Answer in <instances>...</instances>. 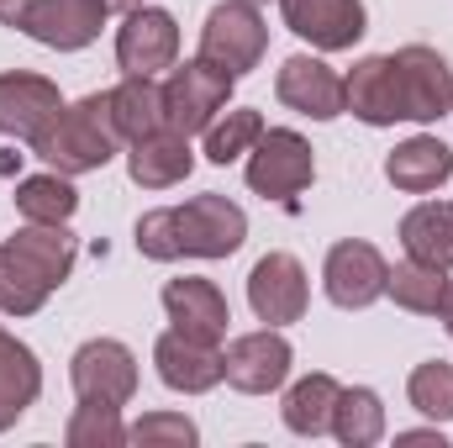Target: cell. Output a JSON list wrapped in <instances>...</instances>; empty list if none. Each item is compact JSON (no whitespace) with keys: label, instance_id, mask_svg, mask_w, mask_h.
<instances>
[{"label":"cell","instance_id":"6da1fadb","mask_svg":"<svg viewBox=\"0 0 453 448\" xmlns=\"http://www.w3.org/2000/svg\"><path fill=\"white\" fill-rule=\"evenodd\" d=\"M248 237V217L242 206H232L226 196L206 190V196H190L185 206H164V212H148L137 222V248L148 259H226L237 253Z\"/></svg>","mask_w":453,"mask_h":448},{"label":"cell","instance_id":"7a4b0ae2","mask_svg":"<svg viewBox=\"0 0 453 448\" xmlns=\"http://www.w3.org/2000/svg\"><path fill=\"white\" fill-rule=\"evenodd\" d=\"M74 232L64 222H27L0 243V312L32 317L74 269Z\"/></svg>","mask_w":453,"mask_h":448},{"label":"cell","instance_id":"3957f363","mask_svg":"<svg viewBox=\"0 0 453 448\" xmlns=\"http://www.w3.org/2000/svg\"><path fill=\"white\" fill-rule=\"evenodd\" d=\"M32 148L58 174H90V169L111 164L116 148H121V132H116V121H111V96L101 90V96H85L80 106H64L32 137Z\"/></svg>","mask_w":453,"mask_h":448},{"label":"cell","instance_id":"277c9868","mask_svg":"<svg viewBox=\"0 0 453 448\" xmlns=\"http://www.w3.org/2000/svg\"><path fill=\"white\" fill-rule=\"evenodd\" d=\"M264 48H269V27H264V16H258L253 0H222L206 16V27H201V58L217 64L232 80L248 74V69H258Z\"/></svg>","mask_w":453,"mask_h":448},{"label":"cell","instance_id":"5b68a950","mask_svg":"<svg viewBox=\"0 0 453 448\" xmlns=\"http://www.w3.org/2000/svg\"><path fill=\"white\" fill-rule=\"evenodd\" d=\"M311 180H317V158L301 132H290V127L258 132V148L248 158V185L264 201H296Z\"/></svg>","mask_w":453,"mask_h":448},{"label":"cell","instance_id":"8992f818","mask_svg":"<svg viewBox=\"0 0 453 448\" xmlns=\"http://www.w3.org/2000/svg\"><path fill=\"white\" fill-rule=\"evenodd\" d=\"M226 96H232V74H222L217 64H206V58L180 64L169 74V85H164V127H174L185 137L206 132L211 116L226 106Z\"/></svg>","mask_w":453,"mask_h":448},{"label":"cell","instance_id":"52a82bcc","mask_svg":"<svg viewBox=\"0 0 453 448\" xmlns=\"http://www.w3.org/2000/svg\"><path fill=\"white\" fill-rule=\"evenodd\" d=\"M395 58V96H401V121H438L453 106V69L443 53L411 42Z\"/></svg>","mask_w":453,"mask_h":448},{"label":"cell","instance_id":"ba28073f","mask_svg":"<svg viewBox=\"0 0 453 448\" xmlns=\"http://www.w3.org/2000/svg\"><path fill=\"white\" fill-rule=\"evenodd\" d=\"M290 375V343L264 328V333H242L222 348V380L242 396H269L274 385H285Z\"/></svg>","mask_w":453,"mask_h":448},{"label":"cell","instance_id":"9c48e42d","mask_svg":"<svg viewBox=\"0 0 453 448\" xmlns=\"http://www.w3.org/2000/svg\"><path fill=\"white\" fill-rule=\"evenodd\" d=\"M69 380H74L80 401L121 406V401H132V390H137V359H132V348L116 343V337H90V343L74 353Z\"/></svg>","mask_w":453,"mask_h":448},{"label":"cell","instance_id":"30bf717a","mask_svg":"<svg viewBox=\"0 0 453 448\" xmlns=\"http://www.w3.org/2000/svg\"><path fill=\"white\" fill-rule=\"evenodd\" d=\"M385 274H390L385 253L374 243H358V237L333 243L327 269H322L327 296H333V306H342V312H364L374 296H385Z\"/></svg>","mask_w":453,"mask_h":448},{"label":"cell","instance_id":"8fae6325","mask_svg":"<svg viewBox=\"0 0 453 448\" xmlns=\"http://www.w3.org/2000/svg\"><path fill=\"white\" fill-rule=\"evenodd\" d=\"M116 58H121L127 74H148V80L158 69H169L180 58V27H174V16L158 11V5L127 11V27L116 32Z\"/></svg>","mask_w":453,"mask_h":448},{"label":"cell","instance_id":"7c38bea8","mask_svg":"<svg viewBox=\"0 0 453 448\" xmlns=\"http://www.w3.org/2000/svg\"><path fill=\"white\" fill-rule=\"evenodd\" d=\"M248 301L258 312V322L285 328L306 317V269L290 253H264L248 274Z\"/></svg>","mask_w":453,"mask_h":448},{"label":"cell","instance_id":"4fadbf2b","mask_svg":"<svg viewBox=\"0 0 453 448\" xmlns=\"http://www.w3.org/2000/svg\"><path fill=\"white\" fill-rule=\"evenodd\" d=\"M274 96L290 106V112L311 116V121H333V116L348 112V96H342V80L311 53H296L285 58L280 80H274Z\"/></svg>","mask_w":453,"mask_h":448},{"label":"cell","instance_id":"5bb4252c","mask_svg":"<svg viewBox=\"0 0 453 448\" xmlns=\"http://www.w3.org/2000/svg\"><path fill=\"white\" fill-rule=\"evenodd\" d=\"M106 27V5L101 0H32L21 32H32L42 48H58V53H74L85 42H96Z\"/></svg>","mask_w":453,"mask_h":448},{"label":"cell","instance_id":"9a60e30c","mask_svg":"<svg viewBox=\"0 0 453 448\" xmlns=\"http://www.w3.org/2000/svg\"><path fill=\"white\" fill-rule=\"evenodd\" d=\"M285 11V27L301 32L311 48H353L364 37V5L358 0H280Z\"/></svg>","mask_w":453,"mask_h":448},{"label":"cell","instance_id":"2e32d148","mask_svg":"<svg viewBox=\"0 0 453 448\" xmlns=\"http://www.w3.org/2000/svg\"><path fill=\"white\" fill-rule=\"evenodd\" d=\"M153 364H158V380L169 390H185V396H201L222 380V348L201 343V337H185L180 328L153 343Z\"/></svg>","mask_w":453,"mask_h":448},{"label":"cell","instance_id":"e0dca14e","mask_svg":"<svg viewBox=\"0 0 453 448\" xmlns=\"http://www.w3.org/2000/svg\"><path fill=\"white\" fill-rule=\"evenodd\" d=\"M64 112V101H58V85L53 80H42V74H0V132L5 137H21V143H32L53 116Z\"/></svg>","mask_w":453,"mask_h":448},{"label":"cell","instance_id":"ac0fdd59","mask_svg":"<svg viewBox=\"0 0 453 448\" xmlns=\"http://www.w3.org/2000/svg\"><path fill=\"white\" fill-rule=\"evenodd\" d=\"M164 312H169V322H174L180 333L201 337V343H222L226 322H232L226 296L211 285V280H196V274H185V280H169V285H164Z\"/></svg>","mask_w":453,"mask_h":448},{"label":"cell","instance_id":"d6986e66","mask_svg":"<svg viewBox=\"0 0 453 448\" xmlns=\"http://www.w3.org/2000/svg\"><path fill=\"white\" fill-rule=\"evenodd\" d=\"M190 169H196V153H190L185 132H174V127H158V132L137 137L132 153H127V174H132L142 190H169V185H180Z\"/></svg>","mask_w":453,"mask_h":448},{"label":"cell","instance_id":"ffe728a7","mask_svg":"<svg viewBox=\"0 0 453 448\" xmlns=\"http://www.w3.org/2000/svg\"><path fill=\"white\" fill-rule=\"evenodd\" d=\"M348 112L369 127H390L401 121V96H395V58H364L348 80H342Z\"/></svg>","mask_w":453,"mask_h":448},{"label":"cell","instance_id":"44dd1931","mask_svg":"<svg viewBox=\"0 0 453 448\" xmlns=\"http://www.w3.org/2000/svg\"><path fill=\"white\" fill-rule=\"evenodd\" d=\"M449 174H453V148L438 143V137H411V143H401V148L385 158V180H390L395 190H406V196H427V190H438Z\"/></svg>","mask_w":453,"mask_h":448},{"label":"cell","instance_id":"7402d4cb","mask_svg":"<svg viewBox=\"0 0 453 448\" xmlns=\"http://www.w3.org/2000/svg\"><path fill=\"white\" fill-rule=\"evenodd\" d=\"M401 243L411 259L453 269V201H422L401 217Z\"/></svg>","mask_w":453,"mask_h":448},{"label":"cell","instance_id":"603a6c76","mask_svg":"<svg viewBox=\"0 0 453 448\" xmlns=\"http://www.w3.org/2000/svg\"><path fill=\"white\" fill-rule=\"evenodd\" d=\"M37 390H42V369H37L32 348L0 333V433L37 401Z\"/></svg>","mask_w":453,"mask_h":448},{"label":"cell","instance_id":"cb8c5ba5","mask_svg":"<svg viewBox=\"0 0 453 448\" xmlns=\"http://www.w3.org/2000/svg\"><path fill=\"white\" fill-rule=\"evenodd\" d=\"M106 96H111V121H116V132H121V143H137V137H148V132L164 127V90L148 74H127Z\"/></svg>","mask_w":453,"mask_h":448},{"label":"cell","instance_id":"d4e9b609","mask_svg":"<svg viewBox=\"0 0 453 448\" xmlns=\"http://www.w3.org/2000/svg\"><path fill=\"white\" fill-rule=\"evenodd\" d=\"M385 290L395 296V306H406V312H417V317H438L453 285H449V269L422 264V259H406V264H395V269L385 274Z\"/></svg>","mask_w":453,"mask_h":448},{"label":"cell","instance_id":"484cf974","mask_svg":"<svg viewBox=\"0 0 453 448\" xmlns=\"http://www.w3.org/2000/svg\"><path fill=\"white\" fill-rule=\"evenodd\" d=\"M338 380L333 375H306L301 385H290L285 396V428L301 433V438H317L333 428V406H338Z\"/></svg>","mask_w":453,"mask_h":448},{"label":"cell","instance_id":"4316f807","mask_svg":"<svg viewBox=\"0 0 453 448\" xmlns=\"http://www.w3.org/2000/svg\"><path fill=\"white\" fill-rule=\"evenodd\" d=\"M333 433L348 448H369L385 438V406L369 385H348L338 390V406H333Z\"/></svg>","mask_w":453,"mask_h":448},{"label":"cell","instance_id":"83f0119b","mask_svg":"<svg viewBox=\"0 0 453 448\" xmlns=\"http://www.w3.org/2000/svg\"><path fill=\"white\" fill-rule=\"evenodd\" d=\"M74 206H80V196H74L69 174H32L16 185V212L27 222H69Z\"/></svg>","mask_w":453,"mask_h":448},{"label":"cell","instance_id":"f1b7e54d","mask_svg":"<svg viewBox=\"0 0 453 448\" xmlns=\"http://www.w3.org/2000/svg\"><path fill=\"white\" fill-rule=\"evenodd\" d=\"M64 444L69 448H116V444H127V428H121L116 406H106V401H80V412L64 428Z\"/></svg>","mask_w":453,"mask_h":448},{"label":"cell","instance_id":"f546056e","mask_svg":"<svg viewBox=\"0 0 453 448\" xmlns=\"http://www.w3.org/2000/svg\"><path fill=\"white\" fill-rule=\"evenodd\" d=\"M406 390H411V406H417L422 417H433V422H453V364H443V359L417 364Z\"/></svg>","mask_w":453,"mask_h":448},{"label":"cell","instance_id":"4dcf8cb0","mask_svg":"<svg viewBox=\"0 0 453 448\" xmlns=\"http://www.w3.org/2000/svg\"><path fill=\"white\" fill-rule=\"evenodd\" d=\"M258 132H264V116L258 112H226L222 121L206 127V158L211 164H232L242 148L258 143Z\"/></svg>","mask_w":453,"mask_h":448},{"label":"cell","instance_id":"1f68e13d","mask_svg":"<svg viewBox=\"0 0 453 448\" xmlns=\"http://www.w3.org/2000/svg\"><path fill=\"white\" fill-rule=\"evenodd\" d=\"M127 444L137 448H190L196 444V422L180 412H148L127 428Z\"/></svg>","mask_w":453,"mask_h":448},{"label":"cell","instance_id":"d6a6232c","mask_svg":"<svg viewBox=\"0 0 453 448\" xmlns=\"http://www.w3.org/2000/svg\"><path fill=\"white\" fill-rule=\"evenodd\" d=\"M27 11H32V0H0V21H5V27H21Z\"/></svg>","mask_w":453,"mask_h":448},{"label":"cell","instance_id":"836d02e7","mask_svg":"<svg viewBox=\"0 0 453 448\" xmlns=\"http://www.w3.org/2000/svg\"><path fill=\"white\" fill-rule=\"evenodd\" d=\"M101 5H106V11H137L142 0H101Z\"/></svg>","mask_w":453,"mask_h":448},{"label":"cell","instance_id":"e575fe53","mask_svg":"<svg viewBox=\"0 0 453 448\" xmlns=\"http://www.w3.org/2000/svg\"><path fill=\"white\" fill-rule=\"evenodd\" d=\"M443 322H449V337H453V290H449V301H443V312H438Z\"/></svg>","mask_w":453,"mask_h":448},{"label":"cell","instance_id":"d590c367","mask_svg":"<svg viewBox=\"0 0 453 448\" xmlns=\"http://www.w3.org/2000/svg\"><path fill=\"white\" fill-rule=\"evenodd\" d=\"M253 5H258V0H253Z\"/></svg>","mask_w":453,"mask_h":448}]
</instances>
